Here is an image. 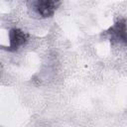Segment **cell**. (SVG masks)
Here are the masks:
<instances>
[{"label": "cell", "instance_id": "6da1fadb", "mask_svg": "<svg viewBox=\"0 0 127 127\" xmlns=\"http://www.w3.org/2000/svg\"><path fill=\"white\" fill-rule=\"evenodd\" d=\"M62 0H28L29 8L40 18L53 17L61 5Z\"/></svg>", "mask_w": 127, "mask_h": 127}, {"label": "cell", "instance_id": "3957f363", "mask_svg": "<svg viewBox=\"0 0 127 127\" xmlns=\"http://www.w3.org/2000/svg\"><path fill=\"white\" fill-rule=\"evenodd\" d=\"M111 36L112 41H121L122 43H126V25H125V20L119 21L116 23L113 27L110 28L108 32Z\"/></svg>", "mask_w": 127, "mask_h": 127}, {"label": "cell", "instance_id": "7a4b0ae2", "mask_svg": "<svg viewBox=\"0 0 127 127\" xmlns=\"http://www.w3.org/2000/svg\"><path fill=\"white\" fill-rule=\"evenodd\" d=\"M9 38H10V46L6 49L9 52L17 51L22 46H24L28 41V35L22 30L17 29V28L10 30Z\"/></svg>", "mask_w": 127, "mask_h": 127}]
</instances>
